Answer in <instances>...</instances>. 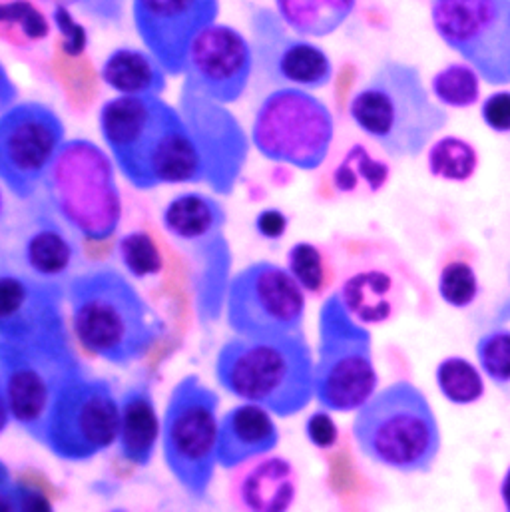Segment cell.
Listing matches in <instances>:
<instances>
[{"instance_id":"obj_15","label":"cell","mask_w":510,"mask_h":512,"mask_svg":"<svg viewBox=\"0 0 510 512\" xmlns=\"http://www.w3.org/2000/svg\"><path fill=\"white\" fill-rule=\"evenodd\" d=\"M80 365L76 353L0 351L4 427L14 423L40 445L56 395Z\"/></svg>"},{"instance_id":"obj_40","label":"cell","mask_w":510,"mask_h":512,"mask_svg":"<svg viewBox=\"0 0 510 512\" xmlns=\"http://www.w3.org/2000/svg\"><path fill=\"white\" fill-rule=\"evenodd\" d=\"M481 118L495 134H510V90L489 94L481 104Z\"/></svg>"},{"instance_id":"obj_27","label":"cell","mask_w":510,"mask_h":512,"mask_svg":"<svg viewBox=\"0 0 510 512\" xmlns=\"http://www.w3.org/2000/svg\"><path fill=\"white\" fill-rule=\"evenodd\" d=\"M391 178L385 160L373 156L363 144H353L333 172V188L343 196H375Z\"/></svg>"},{"instance_id":"obj_7","label":"cell","mask_w":510,"mask_h":512,"mask_svg":"<svg viewBox=\"0 0 510 512\" xmlns=\"http://www.w3.org/2000/svg\"><path fill=\"white\" fill-rule=\"evenodd\" d=\"M220 395L198 375L182 377L170 391L162 419L164 463L182 491L208 499L218 463Z\"/></svg>"},{"instance_id":"obj_6","label":"cell","mask_w":510,"mask_h":512,"mask_svg":"<svg viewBox=\"0 0 510 512\" xmlns=\"http://www.w3.org/2000/svg\"><path fill=\"white\" fill-rule=\"evenodd\" d=\"M44 190L52 212L90 242L110 240L122 222V194L116 164L104 148L88 138L62 144Z\"/></svg>"},{"instance_id":"obj_42","label":"cell","mask_w":510,"mask_h":512,"mask_svg":"<svg viewBox=\"0 0 510 512\" xmlns=\"http://www.w3.org/2000/svg\"><path fill=\"white\" fill-rule=\"evenodd\" d=\"M501 501L507 507V511H510V467L501 481Z\"/></svg>"},{"instance_id":"obj_37","label":"cell","mask_w":510,"mask_h":512,"mask_svg":"<svg viewBox=\"0 0 510 512\" xmlns=\"http://www.w3.org/2000/svg\"><path fill=\"white\" fill-rule=\"evenodd\" d=\"M40 4H46L50 8L54 6H66L72 10H78L80 14L104 24H120L124 20L126 0H36Z\"/></svg>"},{"instance_id":"obj_32","label":"cell","mask_w":510,"mask_h":512,"mask_svg":"<svg viewBox=\"0 0 510 512\" xmlns=\"http://www.w3.org/2000/svg\"><path fill=\"white\" fill-rule=\"evenodd\" d=\"M439 297L453 309L471 307L481 291V281L473 261L465 256H451L441 267L437 279Z\"/></svg>"},{"instance_id":"obj_12","label":"cell","mask_w":510,"mask_h":512,"mask_svg":"<svg viewBox=\"0 0 510 512\" xmlns=\"http://www.w3.org/2000/svg\"><path fill=\"white\" fill-rule=\"evenodd\" d=\"M431 24L447 48L491 86H510V0H431Z\"/></svg>"},{"instance_id":"obj_21","label":"cell","mask_w":510,"mask_h":512,"mask_svg":"<svg viewBox=\"0 0 510 512\" xmlns=\"http://www.w3.org/2000/svg\"><path fill=\"white\" fill-rule=\"evenodd\" d=\"M273 417L265 407L248 401L232 407L220 419V467L234 471L252 459L273 453L279 445V429Z\"/></svg>"},{"instance_id":"obj_24","label":"cell","mask_w":510,"mask_h":512,"mask_svg":"<svg viewBox=\"0 0 510 512\" xmlns=\"http://www.w3.org/2000/svg\"><path fill=\"white\" fill-rule=\"evenodd\" d=\"M76 257V246L66 236L64 228L48 218H36L22 240V261L28 273L42 279L66 275Z\"/></svg>"},{"instance_id":"obj_16","label":"cell","mask_w":510,"mask_h":512,"mask_svg":"<svg viewBox=\"0 0 510 512\" xmlns=\"http://www.w3.org/2000/svg\"><path fill=\"white\" fill-rule=\"evenodd\" d=\"M220 16V0H132V22L146 50L170 76L188 72L194 40Z\"/></svg>"},{"instance_id":"obj_20","label":"cell","mask_w":510,"mask_h":512,"mask_svg":"<svg viewBox=\"0 0 510 512\" xmlns=\"http://www.w3.org/2000/svg\"><path fill=\"white\" fill-rule=\"evenodd\" d=\"M230 479L234 509L248 512H285L295 505L299 477L291 461L279 455H263L238 469Z\"/></svg>"},{"instance_id":"obj_28","label":"cell","mask_w":510,"mask_h":512,"mask_svg":"<svg viewBox=\"0 0 510 512\" xmlns=\"http://www.w3.org/2000/svg\"><path fill=\"white\" fill-rule=\"evenodd\" d=\"M36 0H0V38L14 48H32L50 36V20Z\"/></svg>"},{"instance_id":"obj_14","label":"cell","mask_w":510,"mask_h":512,"mask_svg":"<svg viewBox=\"0 0 510 512\" xmlns=\"http://www.w3.org/2000/svg\"><path fill=\"white\" fill-rule=\"evenodd\" d=\"M66 142V128L54 108L24 100L0 116V178L16 200H32Z\"/></svg>"},{"instance_id":"obj_1","label":"cell","mask_w":510,"mask_h":512,"mask_svg":"<svg viewBox=\"0 0 510 512\" xmlns=\"http://www.w3.org/2000/svg\"><path fill=\"white\" fill-rule=\"evenodd\" d=\"M98 126L118 172L136 190L200 180L192 130L162 96H116L100 108Z\"/></svg>"},{"instance_id":"obj_9","label":"cell","mask_w":510,"mask_h":512,"mask_svg":"<svg viewBox=\"0 0 510 512\" xmlns=\"http://www.w3.org/2000/svg\"><path fill=\"white\" fill-rule=\"evenodd\" d=\"M333 138V114L311 90L279 86L255 110L252 142L269 162L313 172L327 160Z\"/></svg>"},{"instance_id":"obj_30","label":"cell","mask_w":510,"mask_h":512,"mask_svg":"<svg viewBox=\"0 0 510 512\" xmlns=\"http://www.w3.org/2000/svg\"><path fill=\"white\" fill-rule=\"evenodd\" d=\"M435 381L441 395L459 407H469L485 397V379L481 367L465 357H447L435 369Z\"/></svg>"},{"instance_id":"obj_5","label":"cell","mask_w":510,"mask_h":512,"mask_svg":"<svg viewBox=\"0 0 510 512\" xmlns=\"http://www.w3.org/2000/svg\"><path fill=\"white\" fill-rule=\"evenodd\" d=\"M355 413L351 435L369 463L403 475L433 471L443 443L441 425L415 383L395 381Z\"/></svg>"},{"instance_id":"obj_2","label":"cell","mask_w":510,"mask_h":512,"mask_svg":"<svg viewBox=\"0 0 510 512\" xmlns=\"http://www.w3.org/2000/svg\"><path fill=\"white\" fill-rule=\"evenodd\" d=\"M66 297L76 341L86 353L110 365L128 367L144 359L166 333L162 315L110 265L72 277Z\"/></svg>"},{"instance_id":"obj_19","label":"cell","mask_w":510,"mask_h":512,"mask_svg":"<svg viewBox=\"0 0 510 512\" xmlns=\"http://www.w3.org/2000/svg\"><path fill=\"white\" fill-rule=\"evenodd\" d=\"M337 291L347 311L367 327L393 321L407 303L405 271L385 256L357 259Z\"/></svg>"},{"instance_id":"obj_4","label":"cell","mask_w":510,"mask_h":512,"mask_svg":"<svg viewBox=\"0 0 510 512\" xmlns=\"http://www.w3.org/2000/svg\"><path fill=\"white\" fill-rule=\"evenodd\" d=\"M214 373L232 397L261 405L279 419L299 415L315 399V361L301 331L234 335L220 347Z\"/></svg>"},{"instance_id":"obj_11","label":"cell","mask_w":510,"mask_h":512,"mask_svg":"<svg viewBox=\"0 0 510 512\" xmlns=\"http://www.w3.org/2000/svg\"><path fill=\"white\" fill-rule=\"evenodd\" d=\"M0 351L74 353L60 283L32 273L12 271L2 263Z\"/></svg>"},{"instance_id":"obj_41","label":"cell","mask_w":510,"mask_h":512,"mask_svg":"<svg viewBox=\"0 0 510 512\" xmlns=\"http://www.w3.org/2000/svg\"><path fill=\"white\" fill-rule=\"evenodd\" d=\"M287 218L283 212L275 210V208H267V210H261L255 218V230L261 238L265 240H279L285 236L287 232Z\"/></svg>"},{"instance_id":"obj_3","label":"cell","mask_w":510,"mask_h":512,"mask_svg":"<svg viewBox=\"0 0 510 512\" xmlns=\"http://www.w3.org/2000/svg\"><path fill=\"white\" fill-rule=\"evenodd\" d=\"M353 124L389 158H419L449 124V112L417 66L383 60L347 106Z\"/></svg>"},{"instance_id":"obj_35","label":"cell","mask_w":510,"mask_h":512,"mask_svg":"<svg viewBox=\"0 0 510 512\" xmlns=\"http://www.w3.org/2000/svg\"><path fill=\"white\" fill-rule=\"evenodd\" d=\"M287 269L295 281L305 289V293L317 295L327 283V271L323 254L317 246L309 242H299L289 250Z\"/></svg>"},{"instance_id":"obj_23","label":"cell","mask_w":510,"mask_h":512,"mask_svg":"<svg viewBox=\"0 0 510 512\" xmlns=\"http://www.w3.org/2000/svg\"><path fill=\"white\" fill-rule=\"evenodd\" d=\"M168 72L146 48H114L100 66L102 82L118 96H162Z\"/></svg>"},{"instance_id":"obj_39","label":"cell","mask_w":510,"mask_h":512,"mask_svg":"<svg viewBox=\"0 0 510 512\" xmlns=\"http://www.w3.org/2000/svg\"><path fill=\"white\" fill-rule=\"evenodd\" d=\"M305 435L315 449L329 451V449L337 447L339 427H337L335 419L331 417V411L321 409V411L311 413L305 421Z\"/></svg>"},{"instance_id":"obj_26","label":"cell","mask_w":510,"mask_h":512,"mask_svg":"<svg viewBox=\"0 0 510 512\" xmlns=\"http://www.w3.org/2000/svg\"><path fill=\"white\" fill-rule=\"evenodd\" d=\"M273 6L293 34L319 40L335 34L351 18L357 0H273Z\"/></svg>"},{"instance_id":"obj_8","label":"cell","mask_w":510,"mask_h":512,"mask_svg":"<svg viewBox=\"0 0 510 512\" xmlns=\"http://www.w3.org/2000/svg\"><path fill=\"white\" fill-rule=\"evenodd\" d=\"M315 401L331 413L359 411L375 393L379 375L373 339L333 291L319 309Z\"/></svg>"},{"instance_id":"obj_13","label":"cell","mask_w":510,"mask_h":512,"mask_svg":"<svg viewBox=\"0 0 510 512\" xmlns=\"http://www.w3.org/2000/svg\"><path fill=\"white\" fill-rule=\"evenodd\" d=\"M305 289L287 267L255 261L240 269L228 289L226 321L234 335L273 337L301 331Z\"/></svg>"},{"instance_id":"obj_29","label":"cell","mask_w":510,"mask_h":512,"mask_svg":"<svg viewBox=\"0 0 510 512\" xmlns=\"http://www.w3.org/2000/svg\"><path fill=\"white\" fill-rule=\"evenodd\" d=\"M427 168L437 180L465 184L479 170V152L465 138L443 136L427 148Z\"/></svg>"},{"instance_id":"obj_17","label":"cell","mask_w":510,"mask_h":512,"mask_svg":"<svg viewBox=\"0 0 510 512\" xmlns=\"http://www.w3.org/2000/svg\"><path fill=\"white\" fill-rule=\"evenodd\" d=\"M254 70L250 40L234 26L214 22L194 40L186 74L214 102L234 104L246 94Z\"/></svg>"},{"instance_id":"obj_22","label":"cell","mask_w":510,"mask_h":512,"mask_svg":"<svg viewBox=\"0 0 510 512\" xmlns=\"http://www.w3.org/2000/svg\"><path fill=\"white\" fill-rule=\"evenodd\" d=\"M160 439L162 421L150 385L136 383L128 387L120 397V457L138 469H146L156 455Z\"/></svg>"},{"instance_id":"obj_10","label":"cell","mask_w":510,"mask_h":512,"mask_svg":"<svg viewBox=\"0 0 510 512\" xmlns=\"http://www.w3.org/2000/svg\"><path fill=\"white\" fill-rule=\"evenodd\" d=\"M120 399L106 379L80 365L60 387L48 413L42 447L64 463H88L118 443Z\"/></svg>"},{"instance_id":"obj_38","label":"cell","mask_w":510,"mask_h":512,"mask_svg":"<svg viewBox=\"0 0 510 512\" xmlns=\"http://www.w3.org/2000/svg\"><path fill=\"white\" fill-rule=\"evenodd\" d=\"M52 20L62 36V50L68 54V56H80L84 50H86V42H88V36H86V28L76 22L74 14H72V8H66V6H54L52 8Z\"/></svg>"},{"instance_id":"obj_31","label":"cell","mask_w":510,"mask_h":512,"mask_svg":"<svg viewBox=\"0 0 510 512\" xmlns=\"http://www.w3.org/2000/svg\"><path fill=\"white\" fill-rule=\"evenodd\" d=\"M481 74L467 62H453L431 78V94L445 108L465 110L481 100Z\"/></svg>"},{"instance_id":"obj_25","label":"cell","mask_w":510,"mask_h":512,"mask_svg":"<svg viewBox=\"0 0 510 512\" xmlns=\"http://www.w3.org/2000/svg\"><path fill=\"white\" fill-rule=\"evenodd\" d=\"M162 224L164 230L180 242H202L226 224V212L212 196L186 192L168 202Z\"/></svg>"},{"instance_id":"obj_18","label":"cell","mask_w":510,"mask_h":512,"mask_svg":"<svg viewBox=\"0 0 510 512\" xmlns=\"http://www.w3.org/2000/svg\"><path fill=\"white\" fill-rule=\"evenodd\" d=\"M259 12L254 18L255 68L267 80L279 86H297L305 90H319L333 80V62L329 54L303 36H287L285 24L279 16Z\"/></svg>"},{"instance_id":"obj_36","label":"cell","mask_w":510,"mask_h":512,"mask_svg":"<svg viewBox=\"0 0 510 512\" xmlns=\"http://www.w3.org/2000/svg\"><path fill=\"white\" fill-rule=\"evenodd\" d=\"M0 507L2 511L44 512L52 511V503L36 487L12 481L6 465H2V483H0Z\"/></svg>"},{"instance_id":"obj_34","label":"cell","mask_w":510,"mask_h":512,"mask_svg":"<svg viewBox=\"0 0 510 512\" xmlns=\"http://www.w3.org/2000/svg\"><path fill=\"white\" fill-rule=\"evenodd\" d=\"M483 375L497 387L510 385V329L495 327L483 333L475 345Z\"/></svg>"},{"instance_id":"obj_33","label":"cell","mask_w":510,"mask_h":512,"mask_svg":"<svg viewBox=\"0 0 510 512\" xmlns=\"http://www.w3.org/2000/svg\"><path fill=\"white\" fill-rule=\"evenodd\" d=\"M118 256L128 275L136 279L156 277L164 267L160 248L156 246L154 238L144 230L122 236L118 242Z\"/></svg>"}]
</instances>
